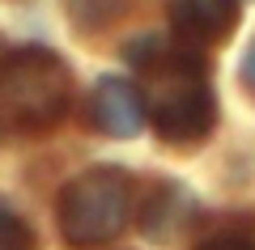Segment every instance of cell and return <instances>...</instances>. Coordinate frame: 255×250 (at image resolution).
<instances>
[{
    "mask_svg": "<svg viewBox=\"0 0 255 250\" xmlns=\"http://www.w3.org/2000/svg\"><path fill=\"white\" fill-rule=\"evenodd\" d=\"M162 191H166V195L153 191V199H149L145 212H140V225H145L149 238H170V229L179 225V221H174V208H187V191H183V187L166 182Z\"/></svg>",
    "mask_w": 255,
    "mask_h": 250,
    "instance_id": "cell-7",
    "label": "cell"
},
{
    "mask_svg": "<svg viewBox=\"0 0 255 250\" xmlns=\"http://www.w3.org/2000/svg\"><path fill=\"white\" fill-rule=\"evenodd\" d=\"M132 216V174L119 166H94L60 191L55 221L68 246L90 250L119 238Z\"/></svg>",
    "mask_w": 255,
    "mask_h": 250,
    "instance_id": "cell-3",
    "label": "cell"
},
{
    "mask_svg": "<svg viewBox=\"0 0 255 250\" xmlns=\"http://www.w3.org/2000/svg\"><path fill=\"white\" fill-rule=\"evenodd\" d=\"M0 250H34V229L9 199H0Z\"/></svg>",
    "mask_w": 255,
    "mask_h": 250,
    "instance_id": "cell-8",
    "label": "cell"
},
{
    "mask_svg": "<svg viewBox=\"0 0 255 250\" xmlns=\"http://www.w3.org/2000/svg\"><path fill=\"white\" fill-rule=\"evenodd\" d=\"M128 4H132V0H64L68 21H73L81 34H98V30L115 26L128 13Z\"/></svg>",
    "mask_w": 255,
    "mask_h": 250,
    "instance_id": "cell-6",
    "label": "cell"
},
{
    "mask_svg": "<svg viewBox=\"0 0 255 250\" xmlns=\"http://www.w3.org/2000/svg\"><path fill=\"white\" fill-rule=\"evenodd\" d=\"M85 123L111 140H132L145 127V98L124 77H98L85 98Z\"/></svg>",
    "mask_w": 255,
    "mask_h": 250,
    "instance_id": "cell-4",
    "label": "cell"
},
{
    "mask_svg": "<svg viewBox=\"0 0 255 250\" xmlns=\"http://www.w3.org/2000/svg\"><path fill=\"white\" fill-rule=\"evenodd\" d=\"M166 17L179 43L213 47L226 43L238 26V0H166Z\"/></svg>",
    "mask_w": 255,
    "mask_h": 250,
    "instance_id": "cell-5",
    "label": "cell"
},
{
    "mask_svg": "<svg viewBox=\"0 0 255 250\" xmlns=\"http://www.w3.org/2000/svg\"><path fill=\"white\" fill-rule=\"evenodd\" d=\"M238 81H243L247 89H255V43H251V51H247L243 68H238Z\"/></svg>",
    "mask_w": 255,
    "mask_h": 250,
    "instance_id": "cell-10",
    "label": "cell"
},
{
    "mask_svg": "<svg viewBox=\"0 0 255 250\" xmlns=\"http://www.w3.org/2000/svg\"><path fill=\"white\" fill-rule=\"evenodd\" d=\"M157 89L149 98V123H153L157 140L166 144H200L209 140V132L217 127V98H213L209 81H204V60L187 47L166 60V68L153 72Z\"/></svg>",
    "mask_w": 255,
    "mask_h": 250,
    "instance_id": "cell-2",
    "label": "cell"
},
{
    "mask_svg": "<svg viewBox=\"0 0 255 250\" xmlns=\"http://www.w3.org/2000/svg\"><path fill=\"white\" fill-rule=\"evenodd\" d=\"M196 250H255V242L251 238H238V233H217V238L200 242Z\"/></svg>",
    "mask_w": 255,
    "mask_h": 250,
    "instance_id": "cell-9",
    "label": "cell"
},
{
    "mask_svg": "<svg viewBox=\"0 0 255 250\" xmlns=\"http://www.w3.org/2000/svg\"><path fill=\"white\" fill-rule=\"evenodd\" d=\"M73 102V72L47 47H21L0 60V132L38 136Z\"/></svg>",
    "mask_w": 255,
    "mask_h": 250,
    "instance_id": "cell-1",
    "label": "cell"
}]
</instances>
